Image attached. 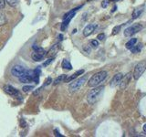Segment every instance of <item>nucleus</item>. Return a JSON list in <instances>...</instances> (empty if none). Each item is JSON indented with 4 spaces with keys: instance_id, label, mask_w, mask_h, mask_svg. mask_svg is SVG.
<instances>
[{
    "instance_id": "nucleus-1",
    "label": "nucleus",
    "mask_w": 146,
    "mask_h": 137,
    "mask_svg": "<svg viewBox=\"0 0 146 137\" xmlns=\"http://www.w3.org/2000/svg\"><path fill=\"white\" fill-rule=\"evenodd\" d=\"M103 90H104V86L93 87V89L90 90L88 95H87V102L90 104H94L95 102H97L100 97V95L103 92Z\"/></svg>"
},
{
    "instance_id": "nucleus-2",
    "label": "nucleus",
    "mask_w": 146,
    "mask_h": 137,
    "mask_svg": "<svg viewBox=\"0 0 146 137\" xmlns=\"http://www.w3.org/2000/svg\"><path fill=\"white\" fill-rule=\"evenodd\" d=\"M107 75H108V72L106 70H102V71L95 73V74L89 80L88 86L93 88V87L100 85L107 78Z\"/></svg>"
},
{
    "instance_id": "nucleus-3",
    "label": "nucleus",
    "mask_w": 146,
    "mask_h": 137,
    "mask_svg": "<svg viewBox=\"0 0 146 137\" xmlns=\"http://www.w3.org/2000/svg\"><path fill=\"white\" fill-rule=\"evenodd\" d=\"M82 6H80V7H75V8H73L72 10L70 11H68V13H66L65 15H64L63 17V22H62V25H61V27H60V29L62 31H64L66 29H67V27L68 26V23H70L71 21V19L73 17H75L76 15V11L77 10H79L80 8H81Z\"/></svg>"
},
{
    "instance_id": "nucleus-4",
    "label": "nucleus",
    "mask_w": 146,
    "mask_h": 137,
    "mask_svg": "<svg viewBox=\"0 0 146 137\" xmlns=\"http://www.w3.org/2000/svg\"><path fill=\"white\" fill-rule=\"evenodd\" d=\"M32 48L34 49V52L31 54V58L35 61H41L46 57V55H47V52H46L45 49L38 47L36 45H34Z\"/></svg>"
},
{
    "instance_id": "nucleus-5",
    "label": "nucleus",
    "mask_w": 146,
    "mask_h": 137,
    "mask_svg": "<svg viewBox=\"0 0 146 137\" xmlns=\"http://www.w3.org/2000/svg\"><path fill=\"white\" fill-rule=\"evenodd\" d=\"M87 81V76H83V77H80V79H78L74 81H71V83L68 86V90L71 92H74V91L79 90L82 86L84 85V83Z\"/></svg>"
},
{
    "instance_id": "nucleus-6",
    "label": "nucleus",
    "mask_w": 146,
    "mask_h": 137,
    "mask_svg": "<svg viewBox=\"0 0 146 137\" xmlns=\"http://www.w3.org/2000/svg\"><path fill=\"white\" fill-rule=\"evenodd\" d=\"M146 70V61H140L134 68V71H133V78L134 80H139V78L143 74V72Z\"/></svg>"
},
{
    "instance_id": "nucleus-7",
    "label": "nucleus",
    "mask_w": 146,
    "mask_h": 137,
    "mask_svg": "<svg viewBox=\"0 0 146 137\" xmlns=\"http://www.w3.org/2000/svg\"><path fill=\"white\" fill-rule=\"evenodd\" d=\"M143 29V26L138 23V24H133L132 26L127 27L123 33H124L125 37H131L132 35H134L136 33H138V32H140Z\"/></svg>"
},
{
    "instance_id": "nucleus-8",
    "label": "nucleus",
    "mask_w": 146,
    "mask_h": 137,
    "mask_svg": "<svg viewBox=\"0 0 146 137\" xmlns=\"http://www.w3.org/2000/svg\"><path fill=\"white\" fill-rule=\"evenodd\" d=\"M19 81L22 83H29V82L33 81L34 79V71L33 70H26L24 74H22L19 78Z\"/></svg>"
},
{
    "instance_id": "nucleus-9",
    "label": "nucleus",
    "mask_w": 146,
    "mask_h": 137,
    "mask_svg": "<svg viewBox=\"0 0 146 137\" xmlns=\"http://www.w3.org/2000/svg\"><path fill=\"white\" fill-rule=\"evenodd\" d=\"M4 91L7 94L12 96V97H21L19 90H17L15 87H13L11 85H5L4 86Z\"/></svg>"
},
{
    "instance_id": "nucleus-10",
    "label": "nucleus",
    "mask_w": 146,
    "mask_h": 137,
    "mask_svg": "<svg viewBox=\"0 0 146 137\" xmlns=\"http://www.w3.org/2000/svg\"><path fill=\"white\" fill-rule=\"evenodd\" d=\"M26 68L22 65H19V64H17V65L13 66V68H11V74L17 78H19L22 74H24Z\"/></svg>"
},
{
    "instance_id": "nucleus-11",
    "label": "nucleus",
    "mask_w": 146,
    "mask_h": 137,
    "mask_svg": "<svg viewBox=\"0 0 146 137\" xmlns=\"http://www.w3.org/2000/svg\"><path fill=\"white\" fill-rule=\"evenodd\" d=\"M131 73H128V74H126L124 77H122V79L120 82V88L121 90L125 89L126 87L128 86V84H129V82L131 81Z\"/></svg>"
},
{
    "instance_id": "nucleus-12",
    "label": "nucleus",
    "mask_w": 146,
    "mask_h": 137,
    "mask_svg": "<svg viewBox=\"0 0 146 137\" xmlns=\"http://www.w3.org/2000/svg\"><path fill=\"white\" fill-rule=\"evenodd\" d=\"M96 27H97V25L96 24H89L88 26H86L85 29H83V35L85 37H89L90 35L93 33V31L95 30Z\"/></svg>"
},
{
    "instance_id": "nucleus-13",
    "label": "nucleus",
    "mask_w": 146,
    "mask_h": 137,
    "mask_svg": "<svg viewBox=\"0 0 146 137\" xmlns=\"http://www.w3.org/2000/svg\"><path fill=\"white\" fill-rule=\"evenodd\" d=\"M123 74L122 73H117L116 75H114V77L112 78V80L111 81V87H116L117 85L120 84V82L122 79Z\"/></svg>"
},
{
    "instance_id": "nucleus-14",
    "label": "nucleus",
    "mask_w": 146,
    "mask_h": 137,
    "mask_svg": "<svg viewBox=\"0 0 146 137\" xmlns=\"http://www.w3.org/2000/svg\"><path fill=\"white\" fill-rule=\"evenodd\" d=\"M144 10V5H143V6H141L139 7H137L134 9V11L132 12V15H131V18L132 19H136V18H138L141 14H143Z\"/></svg>"
},
{
    "instance_id": "nucleus-15",
    "label": "nucleus",
    "mask_w": 146,
    "mask_h": 137,
    "mask_svg": "<svg viewBox=\"0 0 146 137\" xmlns=\"http://www.w3.org/2000/svg\"><path fill=\"white\" fill-rule=\"evenodd\" d=\"M84 73V70H78L76 72L73 73L72 75H70V77H67L66 78V80H65V82H71L72 80H74L76 78H78L80 75H82Z\"/></svg>"
},
{
    "instance_id": "nucleus-16",
    "label": "nucleus",
    "mask_w": 146,
    "mask_h": 137,
    "mask_svg": "<svg viewBox=\"0 0 146 137\" xmlns=\"http://www.w3.org/2000/svg\"><path fill=\"white\" fill-rule=\"evenodd\" d=\"M58 46H59L58 44H56V45L52 46V48L48 50V52H47V54H48V57H53V58H54V56L57 54L58 50Z\"/></svg>"
},
{
    "instance_id": "nucleus-17",
    "label": "nucleus",
    "mask_w": 146,
    "mask_h": 137,
    "mask_svg": "<svg viewBox=\"0 0 146 137\" xmlns=\"http://www.w3.org/2000/svg\"><path fill=\"white\" fill-rule=\"evenodd\" d=\"M68 76L66 75V74H62V75H59V76H58L56 79L54 80V81H53V84L54 85H58V84H59V83H61V82H65V80H66V78H67Z\"/></svg>"
},
{
    "instance_id": "nucleus-18",
    "label": "nucleus",
    "mask_w": 146,
    "mask_h": 137,
    "mask_svg": "<svg viewBox=\"0 0 146 137\" xmlns=\"http://www.w3.org/2000/svg\"><path fill=\"white\" fill-rule=\"evenodd\" d=\"M61 66L64 70H72V65L71 63L68 61V59H63L62 61V63H61Z\"/></svg>"
},
{
    "instance_id": "nucleus-19",
    "label": "nucleus",
    "mask_w": 146,
    "mask_h": 137,
    "mask_svg": "<svg viewBox=\"0 0 146 137\" xmlns=\"http://www.w3.org/2000/svg\"><path fill=\"white\" fill-rule=\"evenodd\" d=\"M136 42H137V39H130V40L126 43V45H125L126 49H131L136 44Z\"/></svg>"
},
{
    "instance_id": "nucleus-20",
    "label": "nucleus",
    "mask_w": 146,
    "mask_h": 137,
    "mask_svg": "<svg viewBox=\"0 0 146 137\" xmlns=\"http://www.w3.org/2000/svg\"><path fill=\"white\" fill-rule=\"evenodd\" d=\"M141 49H143V44H139V45H134L133 47H132L131 49V51L132 52V53H139L141 50Z\"/></svg>"
},
{
    "instance_id": "nucleus-21",
    "label": "nucleus",
    "mask_w": 146,
    "mask_h": 137,
    "mask_svg": "<svg viewBox=\"0 0 146 137\" xmlns=\"http://www.w3.org/2000/svg\"><path fill=\"white\" fill-rule=\"evenodd\" d=\"M7 19H6V17L4 16V14L0 11V26H3L6 24Z\"/></svg>"
},
{
    "instance_id": "nucleus-22",
    "label": "nucleus",
    "mask_w": 146,
    "mask_h": 137,
    "mask_svg": "<svg viewBox=\"0 0 146 137\" xmlns=\"http://www.w3.org/2000/svg\"><path fill=\"white\" fill-rule=\"evenodd\" d=\"M33 89H34V86H31V85H27V86H24L22 88V90H23L24 92H29V91L31 90H33Z\"/></svg>"
},
{
    "instance_id": "nucleus-23",
    "label": "nucleus",
    "mask_w": 146,
    "mask_h": 137,
    "mask_svg": "<svg viewBox=\"0 0 146 137\" xmlns=\"http://www.w3.org/2000/svg\"><path fill=\"white\" fill-rule=\"evenodd\" d=\"M121 25L120 26H116L114 29H112V35H117L119 32L121 31Z\"/></svg>"
},
{
    "instance_id": "nucleus-24",
    "label": "nucleus",
    "mask_w": 146,
    "mask_h": 137,
    "mask_svg": "<svg viewBox=\"0 0 146 137\" xmlns=\"http://www.w3.org/2000/svg\"><path fill=\"white\" fill-rule=\"evenodd\" d=\"M6 1L8 3L9 6H11V7H16L18 3V0H6Z\"/></svg>"
},
{
    "instance_id": "nucleus-25",
    "label": "nucleus",
    "mask_w": 146,
    "mask_h": 137,
    "mask_svg": "<svg viewBox=\"0 0 146 137\" xmlns=\"http://www.w3.org/2000/svg\"><path fill=\"white\" fill-rule=\"evenodd\" d=\"M90 45H91V48H93V49H96V48H98V46H99V41L98 40H91L90 41Z\"/></svg>"
},
{
    "instance_id": "nucleus-26",
    "label": "nucleus",
    "mask_w": 146,
    "mask_h": 137,
    "mask_svg": "<svg viewBox=\"0 0 146 137\" xmlns=\"http://www.w3.org/2000/svg\"><path fill=\"white\" fill-rule=\"evenodd\" d=\"M34 74L39 77V75L41 74V67H38L36 68H35V70H34Z\"/></svg>"
},
{
    "instance_id": "nucleus-27",
    "label": "nucleus",
    "mask_w": 146,
    "mask_h": 137,
    "mask_svg": "<svg viewBox=\"0 0 146 137\" xmlns=\"http://www.w3.org/2000/svg\"><path fill=\"white\" fill-rule=\"evenodd\" d=\"M51 82H52V79H51V78H48V79L45 80V83H44L43 87H46L47 85H49L50 83H51Z\"/></svg>"
},
{
    "instance_id": "nucleus-28",
    "label": "nucleus",
    "mask_w": 146,
    "mask_h": 137,
    "mask_svg": "<svg viewBox=\"0 0 146 137\" xmlns=\"http://www.w3.org/2000/svg\"><path fill=\"white\" fill-rule=\"evenodd\" d=\"M53 59H54V58H53V57H51V58H50V59H48L47 61H46V62H44L43 66H48V64H50V63L52 62V61H53Z\"/></svg>"
},
{
    "instance_id": "nucleus-29",
    "label": "nucleus",
    "mask_w": 146,
    "mask_h": 137,
    "mask_svg": "<svg viewBox=\"0 0 146 137\" xmlns=\"http://www.w3.org/2000/svg\"><path fill=\"white\" fill-rule=\"evenodd\" d=\"M97 39H98L99 40H103V39H105V34H104V33H100V34H99V35L97 36Z\"/></svg>"
},
{
    "instance_id": "nucleus-30",
    "label": "nucleus",
    "mask_w": 146,
    "mask_h": 137,
    "mask_svg": "<svg viewBox=\"0 0 146 137\" xmlns=\"http://www.w3.org/2000/svg\"><path fill=\"white\" fill-rule=\"evenodd\" d=\"M108 5H109L108 0H103L102 3V7L103 8H105V7H108Z\"/></svg>"
},
{
    "instance_id": "nucleus-31",
    "label": "nucleus",
    "mask_w": 146,
    "mask_h": 137,
    "mask_svg": "<svg viewBox=\"0 0 146 137\" xmlns=\"http://www.w3.org/2000/svg\"><path fill=\"white\" fill-rule=\"evenodd\" d=\"M43 90V87H40V88H38L36 90H35L34 92H33V95H38L39 92H41V90Z\"/></svg>"
},
{
    "instance_id": "nucleus-32",
    "label": "nucleus",
    "mask_w": 146,
    "mask_h": 137,
    "mask_svg": "<svg viewBox=\"0 0 146 137\" xmlns=\"http://www.w3.org/2000/svg\"><path fill=\"white\" fill-rule=\"evenodd\" d=\"M5 6H6V2H5V0H0V9L5 8Z\"/></svg>"
},
{
    "instance_id": "nucleus-33",
    "label": "nucleus",
    "mask_w": 146,
    "mask_h": 137,
    "mask_svg": "<svg viewBox=\"0 0 146 137\" xmlns=\"http://www.w3.org/2000/svg\"><path fill=\"white\" fill-rule=\"evenodd\" d=\"M54 134H55V135L58 136V137H61V136H62V135L58 132V130H54Z\"/></svg>"
},
{
    "instance_id": "nucleus-34",
    "label": "nucleus",
    "mask_w": 146,
    "mask_h": 137,
    "mask_svg": "<svg viewBox=\"0 0 146 137\" xmlns=\"http://www.w3.org/2000/svg\"><path fill=\"white\" fill-rule=\"evenodd\" d=\"M58 39H59V40H62V39H63V35H61V34H60V35H58Z\"/></svg>"
},
{
    "instance_id": "nucleus-35",
    "label": "nucleus",
    "mask_w": 146,
    "mask_h": 137,
    "mask_svg": "<svg viewBox=\"0 0 146 137\" xmlns=\"http://www.w3.org/2000/svg\"><path fill=\"white\" fill-rule=\"evenodd\" d=\"M117 9V6H114L113 7H112V10H111V12H114Z\"/></svg>"
},
{
    "instance_id": "nucleus-36",
    "label": "nucleus",
    "mask_w": 146,
    "mask_h": 137,
    "mask_svg": "<svg viewBox=\"0 0 146 137\" xmlns=\"http://www.w3.org/2000/svg\"><path fill=\"white\" fill-rule=\"evenodd\" d=\"M143 132H146V123H145V124L143 125Z\"/></svg>"
},
{
    "instance_id": "nucleus-37",
    "label": "nucleus",
    "mask_w": 146,
    "mask_h": 137,
    "mask_svg": "<svg viewBox=\"0 0 146 137\" xmlns=\"http://www.w3.org/2000/svg\"><path fill=\"white\" fill-rule=\"evenodd\" d=\"M108 1H111V2H118V1H120V0H108Z\"/></svg>"
}]
</instances>
